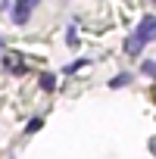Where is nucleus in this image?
Returning <instances> with one entry per match:
<instances>
[{
  "label": "nucleus",
  "mask_w": 156,
  "mask_h": 159,
  "mask_svg": "<svg viewBox=\"0 0 156 159\" xmlns=\"http://www.w3.org/2000/svg\"><path fill=\"white\" fill-rule=\"evenodd\" d=\"M153 34H156V16H144V19H140V25L134 28V34L125 41V53H128V56H137V53H140V47H144Z\"/></svg>",
  "instance_id": "f257e3e1"
},
{
  "label": "nucleus",
  "mask_w": 156,
  "mask_h": 159,
  "mask_svg": "<svg viewBox=\"0 0 156 159\" xmlns=\"http://www.w3.org/2000/svg\"><path fill=\"white\" fill-rule=\"evenodd\" d=\"M31 7H34V0H16V7H13V22H16V25H25L28 16H31Z\"/></svg>",
  "instance_id": "f03ea898"
},
{
  "label": "nucleus",
  "mask_w": 156,
  "mask_h": 159,
  "mask_svg": "<svg viewBox=\"0 0 156 159\" xmlns=\"http://www.w3.org/2000/svg\"><path fill=\"white\" fill-rule=\"evenodd\" d=\"M128 81H131V75H125V72H122V75H116L112 81H109V88H122V84H128Z\"/></svg>",
  "instance_id": "7ed1b4c3"
},
{
  "label": "nucleus",
  "mask_w": 156,
  "mask_h": 159,
  "mask_svg": "<svg viewBox=\"0 0 156 159\" xmlns=\"http://www.w3.org/2000/svg\"><path fill=\"white\" fill-rule=\"evenodd\" d=\"M41 88H44V91H53V88H56V78H53V75H41Z\"/></svg>",
  "instance_id": "20e7f679"
},
{
  "label": "nucleus",
  "mask_w": 156,
  "mask_h": 159,
  "mask_svg": "<svg viewBox=\"0 0 156 159\" xmlns=\"http://www.w3.org/2000/svg\"><path fill=\"white\" fill-rule=\"evenodd\" d=\"M140 72H144V75H156V62H153V59L140 62Z\"/></svg>",
  "instance_id": "39448f33"
},
{
  "label": "nucleus",
  "mask_w": 156,
  "mask_h": 159,
  "mask_svg": "<svg viewBox=\"0 0 156 159\" xmlns=\"http://www.w3.org/2000/svg\"><path fill=\"white\" fill-rule=\"evenodd\" d=\"M81 66H85V59H75L72 66H66V72H78V69H81Z\"/></svg>",
  "instance_id": "423d86ee"
}]
</instances>
